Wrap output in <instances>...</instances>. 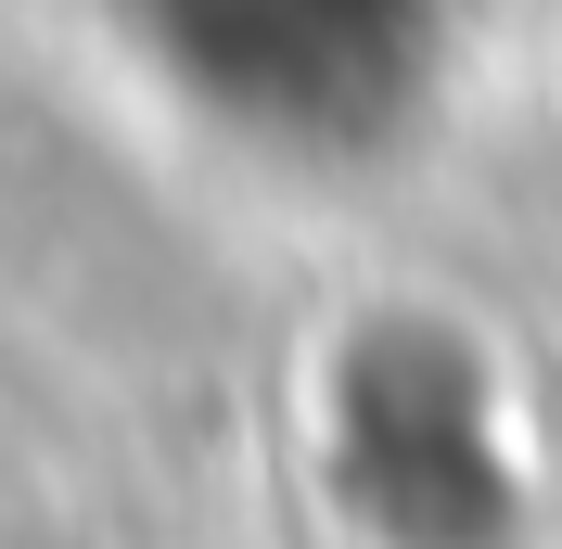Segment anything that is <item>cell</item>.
Instances as JSON below:
<instances>
[{"label": "cell", "mask_w": 562, "mask_h": 549, "mask_svg": "<svg viewBox=\"0 0 562 549\" xmlns=\"http://www.w3.org/2000/svg\"><path fill=\"white\" fill-rule=\"evenodd\" d=\"M128 26L217 128L319 167L409 141L448 90V0H128Z\"/></svg>", "instance_id": "1"}, {"label": "cell", "mask_w": 562, "mask_h": 549, "mask_svg": "<svg viewBox=\"0 0 562 549\" xmlns=\"http://www.w3.org/2000/svg\"><path fill=\"white\" fill-rule=\"evenodd\" d=\"M409 396H422L409 383V320L358 333L346 383H333V485H346V512L384 549H498L512 498H525V460L498 435L486 371L448 396V422H422Z\"/></svg>", "instance_id": "2"}]
</instances>
